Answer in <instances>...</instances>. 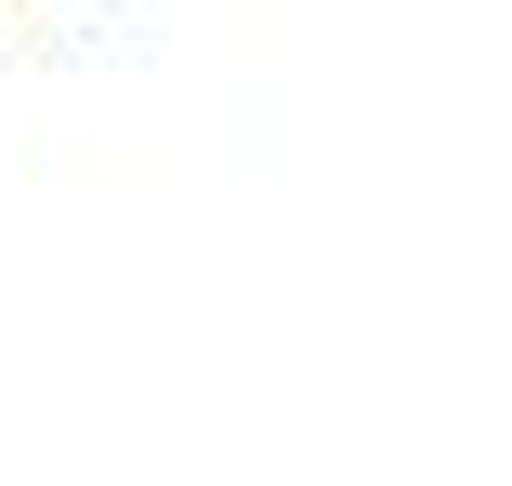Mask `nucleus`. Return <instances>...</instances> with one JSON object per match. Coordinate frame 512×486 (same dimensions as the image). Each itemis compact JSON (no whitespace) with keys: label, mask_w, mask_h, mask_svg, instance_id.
<instances>
[]
</instances>
